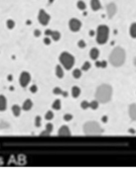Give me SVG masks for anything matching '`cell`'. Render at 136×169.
<instances>
[{
  "label": "cell",
  "instance_id": "6da1fadb",
  "mask_svg": "<svg viewBox=\"0 0 136 169\" xmlns=\"http://www.w3.org/2000/svg\"><path fill=\"white\" fill-rule=\"evenodd\" d=\"M112 88L108 84H102L96 89L95 98L99 103H107L111 99Z\"/></svg>",
  "mask_w": 136,
  "mask_h": 169
},
{
  "label": "cell",
  "instance_id": "7a4b0ae2",
  "mask_svg": "<svg viewBox=\"0 0 136 169\" xmlns=\"http://www.w3.org/2000/svg\"><path fill=\"white\" fill-rule=\"evenodd\" d=\"M125 58H126L125 50L122 48L117 47L112 50L110 55H109V62L113 66L118 67V66H121L124 63Z\"/></svg>",
  "mask_w": 136,
  "mask_h": 169
},
{
  "label": "cell",
  "instance_id": "3957f363",
  "mask_svg": "<svg viewBox=\"0 0 136 169\" xmlns=\"http://www.w3.org/2000/svg\"><path fill=\"white\" fill-rule=\"evenodd\" d=\"M109 37V29L106 25H100L96 31V42L99 45H104Z\"/></svg>",
  "mask_w": 136,
  "mask_h": 169
},
{
  "label": "cell",
  "instance_id": "277c9868",
  "mask_svg": "<svg viewBox=\"0 0 136 169\" xmlns=\"http://www.w3.org/2000/svg\"><path fill=\"white\" fill-rule=\"evenodd\" d=\"M83 132L87 135H99V134H101L103 132V130L100 128L99 123L91 121V122H87L85 124Z\"/></svg>",
  "mask_w": 136,
  "mask_h": 169
},
{
  "label": "cell",
  "instance_id": "5b68a950",
  "mask_svg": "<svg viewBox=\"0 0 136 169\" xmlns=\"http://www.w3.org/2000/svg\"><path fill=\"white\" fill-rule=\"evenodd\" d=\"M60 62L66 69L70 70L74 64V55H72L71 54L67 53V52H64L62 54H60Z\"/></svg>",
  "mask_w": 136,
  "mask_h": 169
},
{
  "label": "cell",
  "instance_id": "8992f818",
  "mask_svg": "<svg viewBox=\"0 0 136 169\" xmlns=\"http://www.w3.org/2000/svg\"><path fill=\"white\" fill-rule=\"evenodd\" d=\"M50 19H51V17L48 13L46 12L45 10H43L41 9L40 11H39V15H38V20L40 22V24L43 26H47L49 24L50 22Z\"/></svg>",
  "mask_w": 136,
  "mask_h": 169
},
{
  "label": "cell",
  "instance_id": "52a82bcc",
  "mask_svg": "<svg viewBox=\"0 0 136 169\" xmlns=\"http://www.w3.org/2000/svg\"><path fill=\"white\" fill-rule=\"evenodd\" d=\"M30 81H31V75L28 71H23L21 73L20 77H19V82H20V85L23 88L27 87L29 85Z\"/></svg>",
  "mask_w": 136,
  "mask_h": 169
},
{
  "label": "cell",
  "instance_id": "ba28073f",
  "mask_svg": "<svg viewBox=\"0 0 136 169\" xmlns=\"http://www.w3.org/2000/svg\"><path fill=\"white\" fill-rule=\"evenodd\" d=\"M69 28L72 32H78L81 30L82 28V22L78 20V19H76V18H73L71 19L70 22H69Z\"/></svg>",
  "mask_w": 136,
  "mask_h": 169
},
{
  "label": "cell",
  "instance_id": "9c48e42d",
  "mask_svg": "<svg viewBox=\"0 0 136 169\" xmlns=\"http://www.w3.org/2000/svg\"><path fill=\"white\" fill-rule=\"evenodd\" d=\"M116 11H117V8H116V5L114 3H109V4L106 6V12H107V16L109 18H111L115 15Z\"/></svg>",
  "mask_w": 136,
  "mask_h": 169
},
{
  "label": "cell",
  "instance_id": "30bf717a",
  "mask_svg": "<svg viewBox=\"0 0 136 169\" xmlns=\"http://www.w3.org/2000/svg\"><path fill=\"white\" fill-rule=\"evenodd\" d=\"M59 136H71L72 132H71V130L68 126H62L60 130H59Z\"/></svg>",
  "mask_w": 136,
  "mask_h": 169
},
{
  "label": "cell",
  "instance_id": "8fae6325",
  "mask_svg": "<svg viewBox=\"0 0 136 169\" xmlns=\"http://www.w3.org/2000/svg\"><path fill=\"white\" fill-rule=\"evenodd\" d=\"M7 108V100L4 95H0V111H5Z\"/></svg>",
  "mask_w": 136,
  "mask_h": 169
},
{
  "label": "cell",
  "instance_id": "7c38bea8",
  "mask_svg": "<svg viewBox=\"0 0 136 169\" xmlns=\"http://www.w3.org/2000/svg\"><path fill=\"white\" fill-rule=\"evenodd\" d=\"M32 107H33V102L30 99L25 100L23 105H22V109H23L24 111H29V110L32 109Z\"/></svg>",
  "mask_w": 136,
  "mask_h": 169
},
{
  "label": "cell",
  "instance_id": "4fadbf2b",
  "mask_svg": "<svg viewBox=\"0 0 136 169\" xmlns=\"http://www.w3.org/2000/svg\"><path fill=\"white\" fill-rule=\"evenodd\" d=\"M91 6L93 11H97L101 8V4L99 0H91Z\"/></svg>",
  "mask_w": 136,
  "mask_h": 169
},
{
  "label": "cell",
  "instance_id": "5bb4252c",
  "mask_svg": "<svg viewBox=\"0 0 136 169\" xmlns=\"http://www.w3.org/2000/svg\"><path fill=\"white\" fill-rule=\"evenodd\" d=\"M90 57H91V59H93V60H96L99 57V50L96 49V48H92L90 52Z\"/></svg>",
  "mask_w": 136,
  "mask_h": 169
},
{
  "label": "cell",
  "instance_id": "9a60e30c",
  "mask_svg": "<svg viewBox=\"0 0 136 169\" xmlns=\"http://www.w3.org/2000/svg\"><path fill=\"white\" fill-rule=\"evenodd\" d=\"M55 72H56V75H57L58 78H63V77H64V74H65V73H64V69H63V67L61 65L56 66Z\"/></svg>",
  "mask_w": 136,
  "mask_h": 169
},
{
  "label": "cell",
  "instance_id": "2e32d148",
  "mask_svg": "<svg viewBox=\"0 0 136 169\" xmlns=\"http://www.w3.org/2000/svg\"><path fill=\"white\" fill-rule=\"evenodd\" d=\"M72 96L74 97V98H78V96L81 95V88L78 86H74L72 88Z\"/></svg>",
  "mask_w": 136,
  "mask_h": 169
},
{
  "label": "cell",
  "instance_id": "e0dca14e",
  "mask_svg": "<svg viewBox=\"0 0 136 169\" xmlns=\"http://www.w3.org/2000/svg\"><path fill=\"white\" fill-rule=\"evenodd\" d=\"M52 39H53L55 42H58L60 41V39H61V33L59 32V31H52V33L50 35Z\"/></svg>",
  "mask_w": 136,
  "mask_h": 169
},
{
  "label": "cell",
  "instance_id": "ac0fdd59",
  "mask_svg": "<svg viewBox=\"0 0 136 169\" xmlns=\"http://www.w3.org/2000/svg\"><path fill=\"white\" fill-rule=\"evenodd\" d=\"M136 111H135V104H132L130 108H129V116L132 120L135 121V118H136Z\"/></svg>",
  "mask_w": 136,
  "mask_h": 169
},
{
  "label": "cell",
  "instance_id": "d6986e66",
  "mask_svg": "<svg viewBox=\"0 0 136 169\" xmlns=\"http://www.w3.org/2000/svg\"><path fill=\"white\" fill-rule=\"evenodd\" d=\"M12 113L15 117H19V116H20V113H21V108L19 107L18 105H14V106H12Z\"/></svg>",
  "mask_w": 136,
  "mask_h": 169
},
{
  "label": "cell",
  "instance_id": "ffe728a7",
  "mask_svg": "<svg viewBox=\"0 0 136 169\" xmlns=\"http://www.w3.org/2000/svg\"><path fill=\"white\" fill-rule=\"evenodd\" d=\"M52 108H53L54 110H60L61 108H62V103H61V100H59V99H57V100H55L53 102V105H52Z\"/></svg>",
  "mask_w": 136,
  "mask_h": 169
},
{
  "label": "cell",
  "instance_id": "44dd1931",
  "mask_svg": "<svg viewBox=\"0 0 136 169\" xmlns=\"http://www.w3.org/2000/svg\"><path fill=\"white\" fill-rule=\"evenodd\" d=\"M130 36L131 38L135 39L136 38V24L135 23H132L130 26Z\"/></svg>",
  "mask_w": 136,
  "mask_h": 169
},
{
  "label": "cell",
  "instance_id": "7402d4cb",
  "mask_svg": "<svg viewBox=\"0 0 136 169\" xmlns=\"http://www.w3.org/2000/svg\"><path fill=\"white\" fill-rule=\"evenodd\" d=\"M77 6H78V8L79 10H86V8H87V4L83 0H78V2H77Z\"/></svg>",
  "mask_w": 136,
  "mask_h": 169
},
{
  "label": "cell",
  "instance_id": "603a6c76",
  "mask_svg": "<svg viewBox=\"0 0 136 169\" xmlns=\"http://www.w3.org/2000/svg\"><path fill=\"white\" fill-rule=\"evenodd\" d=\"M73 76H74V78L76 79L81 78V77H82V70L78 69V68L74 69V71H73Z\"/></svg>",
  "mask_w": 136,
  "mask_h": 169
},
{
  "label": "cell",
  "instance_id": "cb8c5ba5",
  "mask_svg": "<svg viewBox=\"0 0 136 169\" xmlns=\"http://www.w3.org/2000/svg\"><path fill=\"white\" fill-rule=\"evenodd\" d=\"M53 93L55 95H62V94H64L65 96H67V95H68L66 92H64V91H63L62 89L60 88V87H55V88L53 89Z\"/></svg>",
  "mask_w": 136,
  "mask_h": 169
},
{
  "label": "cell",
  "instance_id": "d4e9b609",
  "mask_svg": "<svg viewBox=\"0 0 136 169\" xmlns=\"http://www.w3.org/2000/svg\"><path fill=\"white\" fill-rule=\"evenodd\" d=\"M99 102L97 100H93V101L90 102V108H91L92 110H96V109L99 108Z\"/></svg>",
  "mask_w": 136,
  "mask_h": 169
},
{
  "label": "cell",
  "instance_id": "484cf974",
  "mask_svg": "<svg viewBox=\"0 0 136 169\" xmlns=\"http://www.w3.org/2000/svg\"><path fill=\"white\" fill-rule=\"evenodd\" d=\"M45 119L47 120V121H51V120L54 119V113L52 111H48L47 113H46L45 115Z\"/></svg>",
  "mask_w": 136,
  "mask_h": 169
},
{
  "label": "cell",
  "instance_id": "4316f807",
  "mask_svg": "<svg viewBox=\"0 0 136 169\" xmlns=\"http://www.w3.org/2000/svg\"><path fill=\"white\" fill-rule=\"evenodd\" d=\"M6 26H7L8 29H10V30L13 29V28L15 27V22L13 20H11V19H10V20H7V22H6Z\"/></svg>",
  "mask_w": 136,
  "mask_h": 169
},
{
  "label": "cell",
  "instance_id": "83f0119b",
  "mask_svg": "<svg viewBox=\"0 0 136 169\" xmlns=\"http://www.w3.org/2000/svg\"><path fill=\"white\" fill-rule=\"evenodd\" d=\"M81 107L83 110H87V108H90V102H87V101H83L82 103H81Z\"/></svg>",
  "mask_w": 136,
  "mask_h": 169
},
{
  "label": "cell",
  "instance_id": "f1b7e54d",
  "mask_svg": "<svg viewBox=\"0 0 136 169\" xmlns=\"http://www.w3.org/2000/svg\"><path fill=\"white\" fill-rule=\"evenodd\" d=\"M41 121L42 119L40 116H37V117L35 118V126H36L37 128H40V127H41Z\"/></svg>",
  "mask_w": 136,
  "mask_h": 169
},
{
  "label": "cell",
  "instance_id": "f546056e",
  "mask_svg": "<svg viewBox=\"0 0 136 169\" xmlns=\"http://www.w3.org/2000/svg\"><path fill=\"white\" fill-rule=\"evenodd\" d=\"M90 68H91V62H86L83 64V67H82V69L85 70V71L88 70Z\"/></svg>",
  "mask_w": 136,
  "mask_h": 169
},
{
  "label": "cell",
  "instance_id": "4dcf8cb0",
  "mask_svg": "<svg viewBox=\"0 0 136 169\" xmlns=\"http://www.w3.org/2000/svg\"><path fill=\"white\" fill-rule=\"evenodd\" d=\"M78 47L81 48V49H85V48L87 47V43L83 41V40H79V41L78 42Z\"/></svg>",
  "mask_w": 136,
  "mask_h": 169
},
{
  "label": "cell",
  "instance_id": "1f68e13d",
  "mask_svg": "<svg viewBox=\"0 0 136 169\" xmlns=\"http://www.w3.org/2000/svg\"><path fill=\"white\" fill-rule=\"evenodd\" d=\"M107 65V62L105 60H102V62H96V66L99 67H102V68H105Z\"/></svg>",
  "mask_w": 136,
  "mask_h": 169
},
{
  "label": "cell",
  "instance_id": "d6a6232c",
  "mask_svg": "<svg viewBox=\"0 0 136 169\" xmlns=\"http://www.w3.org/2000/svg\"><path fill=\"white\" fill-rule=\"evenodd\" d=\"M53 129H54L53 124H51V123H48V124L46 125V131H48L49 132H53Z\"/></svg>",
  "mask_w": 136,
  "mask_h": 169
},
{
  "label": "cell",
  "instance_id": "836d02e7",
  "mask_svg": "<svg viewBox=\"0 0 136 169\" xmlns=\"http://www.w3.org/2000/svg\"><path fill=\"white\" fill-rule=\"evenodd\" d=\"M64 120L66 122H70L71 120H73V116L71 115V114H66V115L64 116Z\"/></svg>",
  "mask_w": 136,
  "mask_h": 169
},
{
  "label": "cell",
  "instance_id": "e575fe53",
  "mask_svg": "<svg viewBox=\"0 0 136 169\" xmlns=\"http://www.w3.org/2000/svg\"><path fill=\"white\" fill-rule=\"evenodd\" d=\"M37 91H38L37 85H32V86L30 87V92H31V93H36Z\"/></svg>",
  "mask_w": 136,
  "mask_h": 169
},
{
  "label": "cell",
  "instance_id": "d590c367",
  "mask_svg": "<svg viewBox=\"0 0 136 169\" xmlns=\"http://www.w3.org/2000/svg\"><path fill=\"white\" fill-rule=\"evenodd\" d=\"M44 44H45V45H49L50 44H51V39H50L48 36H47V37L44 39Z\"/></svg>",
  "mask_w": 136,
  "mask_h": 169
},
{
  "label": "cell",
  "instance_id": "8d00e7d4",
  "mask_svg": "<svg viewBox=\"0 0 136 169\" xmlns=\"http://www.w3.org/2000/svg\"><path fill=\"white\" fill-rule=\"evenodd\" d=\"M34 36H35V37H40V36H41V31H40V30H35V31H34Z\"/></svg>",
  "mask_w": 136,
  "mask_h": 169
},
{
  "label": "cell",
  "instance_id": "74e56055",
  "mask_svg": "<svg viewBox=\"0 0 136 169\" xmlns=\"http://www.w3.org/2000/svg\"><path fill=\"white\" fill-rule=\"evenodd\" d=\"M50 134H51V132H49L48 131H46V130H45L44 132H41V136H49Z\"/></svg>",
  "mask_w": 136,
  "mask_h": 169
},
{
  "label": "cell",
  "instance_id": "f35d334b",
  "mask_svg": "<svg viewBox=\"0 0 136 169\" xmlns=\"http://www.w3.org/2000/svg\"><path fill=\"white\" fill-rule=\"evenodd\" d=\"M51 33H52V31H51V30H46V31H45L46 36H50V35H51Z\"/></svg>",
  "mask_w": 136,
  "mask_h": 169
},
{
  "label": "cell",
  "instance_id": "ab89813d",
  "mask_svg": "<svg viewBox=\"0 0 136 169\" xmlns=\"http://www.w3.org/2000/svg\"><path fill=\"white\" fill-rule=\"evenodd\" d=\"M102 120H103V121H104V123H106V120H107V118H106V117H103V118H102Z\"/></svg>",
  "mask_w": 136,
  "mask_h": 169
}]
</instances>
